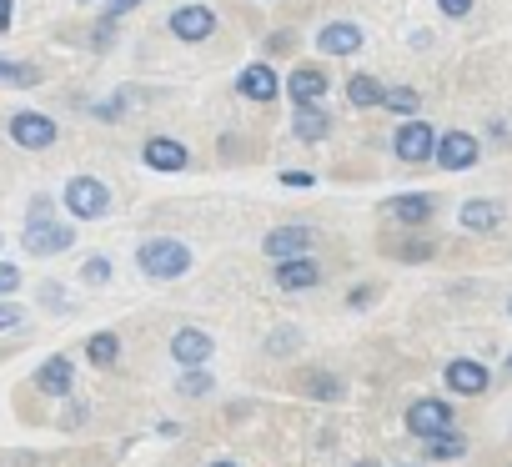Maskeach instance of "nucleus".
<instances>
[{
    "instance_id": "c756f323",
    "label": "nucleus",
    "mask_w": 512,
    "mask_h": 467,
    "mask_svg": "<svg viewBox=\"0 0 512 467\" xmlns=\"http://www.w3.org/2000/svg\"><path fill=\"white\" fill-rule=\"evenodd\" d=\"M136 6H146V0H111V11H106V21H121V16H131Z\"/></svg>"
},
{
    "instance_id": "cd10ccee",
    "label": "nucleus",
    "mask_w": 512,
    "mask_h": 467,
    "mask_svg": "<svg viewBox=\"0 0 512 467\" xmlns=\"http://www.w3.org/2000/svg\"><path fill=\"white\" fill-rule=\"evenodd\" d=\"M81 277H86L91 287H106V282H111V262H106V257H91V262L81 267Z\"/></svg>"
},
{
    "instance_id": "a878e982",
    "label": "nucleus",
    "mask_w": 512,
    "mask_h": 467,
    "mask_svg": "<svg viewBox=\"0 0 512 467\" xmlns=\"http://www.w3.org/2000/svg\"><path fill=\"white\" fill-rule=\"evenodd\" d=\"M387 111H397V116H417V91H407V86H397V91H387V101H382Z\"/></svg>"
},
{
    "instance_id": "1a4fd4ad",
    "label": "nucleus",
    "mask_w": 512,
    "mask_h": 467,
    "mask_svg": "<svg viewBox=\"0 0 512 467\" xmlns=\"http://www.w3.org/2000/svg\"><path fill=\"white\" fill-rule=\"evenodd\" d=\"M211 31H216V11L211 6H181L171 16V36H181V41H206Z\"/></svg>"
},
{
    "instance_id": "6ab92c4d",
    "label": "nucleus",
    "mask_w": 512,
    "mask_h": 467,
    "mask_svg": "<svg viewBox=\"0 0 512 467\" xmlns=\"http://www.w3.org/2000/svg\"><path fill=\"white\" fill-rule=\"evenodd\" d=\"M292 131H297L302 141H322V136L332 131V121H327V111H322V106H297Z\"/></svg>"
},
{
    "instance_id": "7c9ffc66",
    "label": "nucleus",
    "mask_w": 512,
    "mask_h": 467,
    "mask_svg": "<svg viewBox=\"0 0 512 467\" xmlns=\"http://www.w3.org/2000/svg\"><path fill=\"white\" fill-rule=\"evenodd\" d=\"M267 347H272V352H292V347H297V332H292V327H287V332H272Z\"/></svg>"
},
{
    "instance_id": "423d86ee",
    "label": "nucleus",
    "mask_w": 512,
    "mask_h": 467,
    "mask_svg": "<svg viewBox=\"0 0 512 467\" xmlns=\"http://www.w3.org/2000/svg\"><path fill=\"white\" fill-rule=\"evenodd\" d=\"M397 156L402 161H432L437 156V131L427 126V121H407V126H397Z\"/></svg>"
},
{
    "instance_id": "f8f14e48",
    "label": "nucleus",
    "mask_w": 512,
    "mask_h": 467,
    "mask_svg": "<svg viewBox=\"0 0 512 467\" xmlns=\"http://www.w3.org/2000/svg\"><path fill=\"white\" fill-rule=\"evenodd\" d=\"M437 161H442L447 171H467V166L477 161V141H472L467 131H447V136L437 141Z\"/></svg>"
},
{
    "instance_id": "5701e85b",
    "label": "nucleus",
    "mask_w": 512,
    "mask_h": 467,
    "mask_svg": "<svg viewBox=\"0 0 512 467\" xmlns=\"http://www.w3.org/2000/svg\"><path fill=\"white\" fill-rule=\"evenodd\" d=\"M86 357H91L96 367H111V362L121 357V342H116V332H96V337H91V347H86Z\"/></svg>"
},
{
    "instance_id": "c85d7f7f",
    "label": "nucleus",
    "mask_w": 512,
    "mask_h": 467,
    "mask_svg": "<svg viewBox=\"0 0 512 467\" xmlns=\"http://www.w3.org/2000/svg\"><path fill=\"white\" fill-rule=\"evenodd\" d=\"M16 287H21V272H16V262H0V292L11 297Z\"/></svg>"
},
{
    "instance_id": "4c0bfd02",
    "label": "nucleus",
    "mask_w": 512,
    "mask_h": 467,
    "mask_svg": "<svg viewBox=\"0 0 512 467\" xmlns=\"http://www.w3.org/2000/svg\"><path fill=\"white\" fill-rule=\"evenodd\" d=\"M507 312H512V302H507Z\"/></svg>"
},
{
    "instance_id": "ddd939ff",
    "label": "nucleus",
    "mask_w": 512,
    "mask_h": 467,
    "mask_svg": "<svg viewBox=\"0 0 512 467\" xmlns=\"http://www.w3.org/2000/svg\"><path fill=\"white\" fill-rule=\"evenodd\" d=\"M71 382H76L71 357H46V362L36 367V387H41L46 397H66V392H71Z\"/></svg>"
},
{
    "instance_id": "6e6552de",
    "label": "nucleus",
    "mask_w": 512,
    "mask_h": 467,
    "mask_svg": "<svg viewBox=\"0 0 512 467\" xmlns=\"http://www.w3.org/2000/svg\"><path fill=\"white\" fill-rule=\"evenodd\" d=\"M262 247H267V257H277V262H297V257L312 252V231H307V226H277Z\"/></svg>"
},
{
    "instance_id": "0eeeda50",
    "label": "nucleus",
    "mask_w": 512,
    "mask_h": 467,
    "mask_svg": "<svg viewBox=\"0 0 512 467\" xmlns=\"http://www.w3.org/2000/svg\"><path fill=\"white\" fill-rule=\"evenodd\" d=\"M487 367L482 362H472V357H452L447 362V387L457 392V397H482L487 392Z\"/></svg>"
},
{
    "instance_id": "4be33fe9",
    "label": "nucleus",
    "mask_w": 512,
    "mask_h": 467,
    "mask_svg": "<svg viewBox=\"0 0 512 467\" xmlns=\"http://www.w3.org/2000/svg\"><path fill=\"white\" fill-rule=\"evenodd\" d=\"M467 452V437L462 432H442V437H427V457H437V462H457Z\"/></svg>"
},
{
    "instance_id": "9d476101",
    "label": "nucleus",
    "mask_w": 512,
    "mask_h": 467,
    "mask_svg": "<svg viewBox=\"0 0 512 467\" xmlns=\"http://www.w3.org/2000/svg\"><path fill=\"white\" fill-rule=\"evenodd\" d=\"M327 86H332V81H327L317 66H297L292 81H287V91H292L297 106H322V101H327Z\"/></svg>"
},
{
    "instance_id": "f704fd0d",
    "label": "nucleus",
    "mask_w": 512,
    "mask_h": 467,
    "mask_svg": "<svg viewBox=\"0 0 512 467\" xmlns=\"http://www.w3.org/2000/svg\"><path fill=\"white\" fill-rule=\"evenodd\" d=\"M211 467H241V462H211Z\"/></svg>"
},
{
    "instance_id": "b1692460",
    "label": "nucleus",
    "mask_w": 512,
    "mask_h": 467,
    "mask_svg": "<svg viewBox=\"0 0 512 467\" xmlns=\"http://www.w3.org/2000/svg\"><path fill=\"white\" fill-rule=\"evenodd\" d=\"M0 81H6V86H36L41 71L36 66H16V61H0Z\"/></svg>"
},
{
    "instance_id": "f257e3e1",
    "label": "nucleus",
    "mask_w": 512,
    "mask_h": 467,
    "mask_svg": "<svg viewBox=\"0 0 512 467\" xmlns=\"http://www.w3.org/2000/svg\"><path fill=\"white\" fill-rule=\"evenodd\" d=\"M136 262H141V272H146V277H156V282H176V277H186L191 252H186L176 237H151V242H141Z\"/></svg>"
},
{
    "instance_id": "7ed1b4c3",
    "label": "nucleus",
    "mask_w": 512,
    "mask_h": 467,
    "mask_svg": "<svg viewBox=\"0 0 512 467\" xmlns=\"http://www.w3.org/2000/svg\"><path fill=\"white\" fill-rule=\"evenodd\" d=\"M407 432H412V437H442V432H452V402H442V397H417V402L407 407Z\"/></svg>"
},
{
    "instance_id": "dca6fc26",
    "label": "nucleus",
    "mask_w": 512,
    "mask_h": 467,
    "mask_svg": "<svg viewBox=\"0 0 512 467\" xmlns=\"http://www.w3.org/2000/svg\"><path fill=\"white\" fill-rule=\"evenodd\" d=\"M141 156H146V166H151V171H186V146H181V141L151 136Z\"/></svg>"
},
{
    "instance_id": "72a5a7b5",
    "label": "nucleus",
    "mask_w": 512,
    "mask_h": 467,
    "mask_svg": "<svg viewBox=\"0 0 512 467\" xmlns=\"http://www.w3.org/2000/svg\"><path fill=\"white\" fill-rule=\"evenodd\" d=\"M282 181H287V186H312V176H307V171H287Z\"/></svg>"
},
{
    "instance_id": "9b49d317",
    "label": "nucleus",
    "mask_w": 512,
    "mask_h": 467,
    "mask_svg": "<svg viewBox=\"0 0 512 467\" xmlns=\"http://www.w3.org/2000/svg\"><path fill=\"white\" fill-rule=\"evenodd\" d=\"M211 347H216V342H211L201 327H181V332L171 337V357H176L181 367H201V362L211 357Z\"/></svg>"
},
{
    "instance_id": "39448f33",
    "label": "nucleus",
    "mask_w": 512,
    "mask_h": 467,
    "mask_svg": "<svg viewBox=\"0 0 512 467\" xmlns=\"http://www.w3.org/2000/svg\"><path fill=\"white\" fill-rule=\"evenodd\" d=\"M66 247H71V226H61V221H51V216H41V221L26 226V252H31V257H56V252H66Z\"/></svg>"
},
{
    "instance_id": "c9c22d12",
    "label": "nucleus",
    "mask_w": 512,
    "mask_h": 467,
    "mask_svg": "<svg viewBox=\"0 0 512 467\" xmlns=\"http://www.w3.org/2000/svg\"><path fill=\"white\" fill-rule=\"evenodd\" d=\"M357 467H377V462H357Z\"/></svg>"
},
{
    "instance_id": "4468645a",
    "label": "nucleus",
    "mask_w": 512,
    "mask_h": 467,
    "mask_svg": "<svg viewBox=\"0 0 512 467\" xmlns=\"http://www.w3.org/2000/svg\"><path fill=\"white\" fill-rule=\"evenodd\" d=\"M236 86H241V96H246V101H272V96L282 91L277 71H272V66H262V61H256V66H246V71L236 76Z\"/></svg>"
},
{
    "instance_id": "2f4dec72",
    "label": "nucleus",
    "mask_w": 512,
    "mask_h": 467,
    "mask_svg": "<svg viewBox=\"0 0 512 467\" xmlns=\"http://www.w3.org/2000/svg\"><path fill=\"white\" fill-rule=\"evenodd\" d=\"M0 327H6V332H11V327H21V307H16V302L0 307Z\"/></svg>"
},
{
    "instance_id": "412c9836",
    "label": "nucleus",
    "mask_w": 512,
    "mask_h": 467,
    "mask_svg": "<svg viewBox=\"0 0 512 467\" xmlns=\"http://www.w3.org/2000/svg\"><path fill=\"white\" fill-rule=\"evenodd\" d=\"M497 221H502V211H497L492 201H467V206H462V226H467V231H492Z\"/></svg>"
},
{
    "instance_id": "473e14b6",
    "label": "nucleus",
    "mask_w": 512,
    "mask_h": 467,
    "mask_svg": "<svg viewBox=\"0 0 512 467\" xmlns=\"http://www.w3.org/2000/svg\"><path fill=\"white\" fill-rule=\"evenodd\" d=\"M437 6H442V16H467L472 0H437Z\"/></svg>"
},
{
    "instance_id": "393cba45",
    "label": "nucleus",
    "mask_w": 512,
    "mask_h": 467,
    "mask_svg": "<svg viewBox=\"0 0 512 467\" xmlns=\"http://www.w3.org/2000/svg\"><path fill=\"white\" fill-rule=\"evenodd\" d=\"M307 392H312V397H322V402H337V397H342V382H337V377H327V372H312V377H307Z\"/></svg>"
},
{
    "instance_id": "20e7f679",
    "label": "nucleus",
    "mask_w": 512,
    "mask_h": 467,
    "mask_svg": "<svg viewBox=\"0 0 512 467\" xmlns=\"http://www.w3.org/2000/svg\"><path fill=\"white\" fill-rule=\"evenodd\" d=\"M11 141L26 151H46L56 141V121L41 111H11Z\"/></svg>"
},
{
    "instance_id": "f03ea898",
    "label": "nucleus",
    "mask_w": 512,
    "mask_h": 467,
    "mask_svg": "<svg viewBox=\"0 0 512 467\" xmlns=\"http://www.w3.org/2000/svg\"><path fill=\"white\" fill-rule=\"evenodd\" d=\"M66 206H71V216L96 221V216H106L111 191H106V181H96V176H71V181H66Z\"/></svg>"
},
{
    "instance_id": "f3484780",
    "label": "nucleus",
    "mask_w": 512,
    "mask_h": 467,
    "mask_svg": "<svg viewBox=\"0 0 512 467\" xmlns=\"http://www.w3.org/2000/svg\"><path fill=\"white\" fill-rule=\"evenodd\" d=\"M317 262H307V257H297V262H282L277 267V287L282 292H307V287H317Z\"/></svg>"
},
{
    "instance_id": "2eb2a0df",
    "label": "nucleus",
    "mask_w": 512,
    "mask_h": 467,
    "mask_svg": "<svg viewBox=\"0 0 512 467\" xmlns=\"http://www.w3.org/2000/svg\"><path fill=\"white\" fill-rule=\"evenodd\" d=\"M317 46H322L327 56H352V51H362V26H352V21H332V26H322Z\"/></svg>"
},
{
    "instance_id": "a211bd4d",
    "label": "nucleus",
    "mask_w": 512,
    "mask_h": 467,
    "mask_svg": "<svg viewBox=\"0 0 512 467\" xmlns=\"http://www.w3.org/2000/svg\"><path fill=\"white\" fill-rule=\"evenodd\" d=\"M397 221H407V226H417V221H427L432 211H437V201L427 196V191H407V196H397L392 206H387Z\"/></svg>"
},
{
    "instance_id": "bb28decb",
    "label": "nucleus",
    "mask_w": 512,
    "mask_h": 467,
    "mask_svg": "<svg viewBox=\"0 0 512 467\" xmlns=\"http://www.w3.org/2000/svg\"><path fill=\"white\" fill-rule=\"evenodd\" d=\"M206 392H211V372L191 367V372L181 377V397H206Z\"/></svg>"
},
{
    "instance_id": "e433bc0d",
    "label": "nucleus",
    "mask_w": 512,
    "mask_h": 467,
    "mask_svg": "<svg viewBox=\"0 0 512 467\" xmlns=\"http://www.w3.org/2000/svg\"><path fill=\"white\" fill-rule=\"evenodd\" d=\"M507 372H512V357H507Z\"/></svg>"
},
{
    "instance_id": "aec40b11",
    "label": "nucleus",
    "mask_w": 512,
    "mask_h": 467,
    "mask_svg": "<svg viewBox=\"0 0 512 467\" xmlns=\"http://www.w3.org/2000/svg\"><path fill=\"white\" fill-rule=\"evenodd\" d=\"M347 101L367 111V106H382V101H387V91L377 86V76H352V81H347Z\"/></svg>"
}]
</instances>
